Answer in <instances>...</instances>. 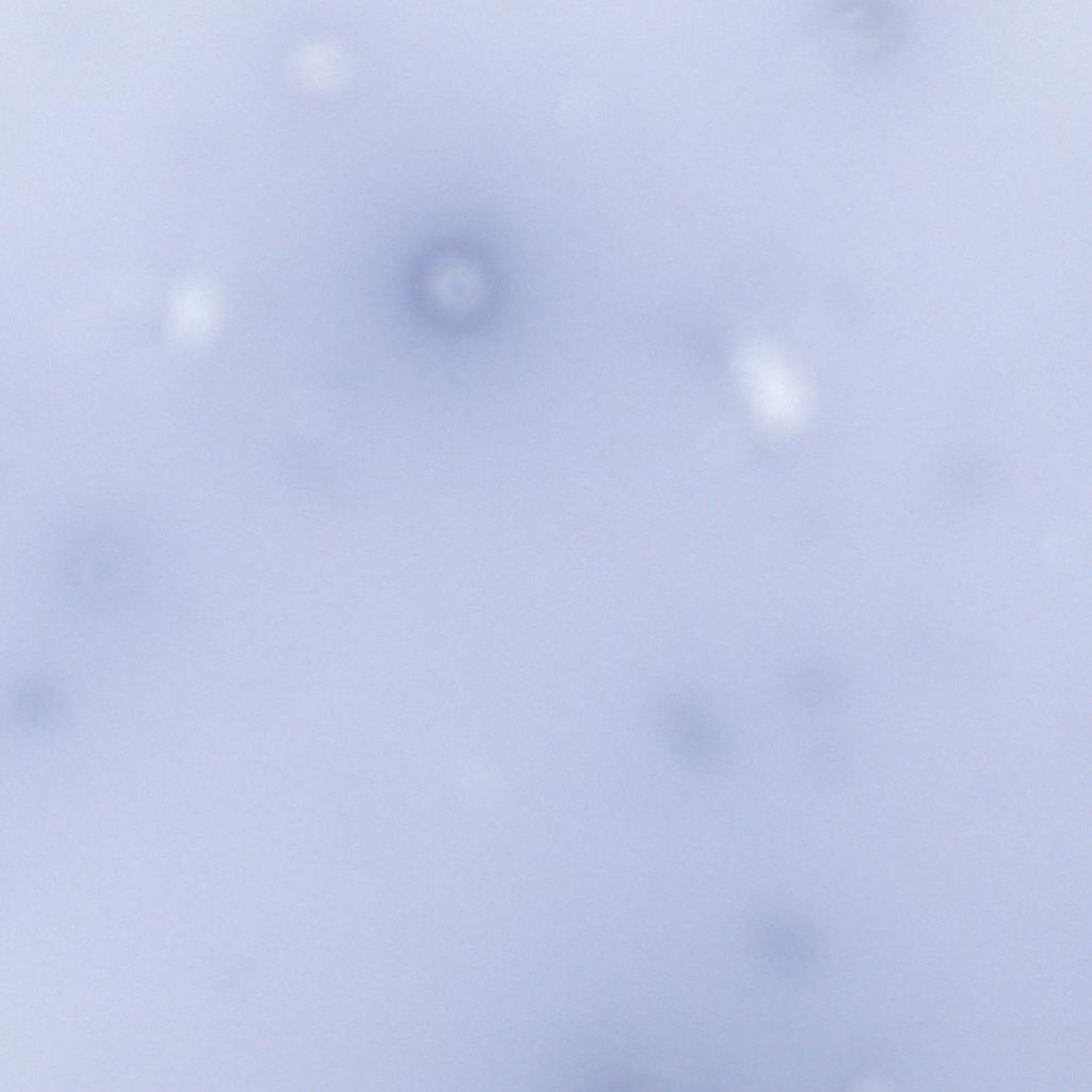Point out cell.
I'll return each mask as SVG.
<instances>
[{"label": "cell", "mask_w": 1092, "mask_h": 1092, "mask_svg": "<svg viewBox=\"0 0 1092 1092\" xmlns=\"http://www.w3.org/2000/svg\"><path fill=\"white\" fill-rule=\"evenodd\" d=\"M838 686L828 672L809 671L785 682V696L791 706L803 712H824L835 701Z\"/></svg>", "instance_id": "obj_5"}, {"label": "cell", "mask_w": 1092, "mask_h": 1092, "mask_svg": "<svg viewBox=\"0 0 1092 1092\" xmlns=\"http://www.w3.org/2000/svg\"><path fill=\"white\" fill-rule=\"evenodd\" d=\"M60 571L76 595L107 607L135 598L146 573L138 544L111 528L93 529L71 540L62 552Z\"/></svg>", "instance_id": "obj_1"}, {"label": "cell", "mask_w": 1092, "mask_h": 1092, "mask_svg": "<svg viewBox=\"0 0 1092 1092\" xmlns=\"http://www.w3.org/2000/svg\"><path fill=\"white\" fill-rule=\"evenodd\" d=\"M834 17L851 49L871 60L893 52L903 34V12L895 2H847Z\"/></svg>", "instance_id": "obj_4"}, {"label": "cell", "mask_w": 1092, "mask_h": 1092, "mask_svg": "<svg viewBox=\"0 0 1092 1092\" xmlns=\"http://www.w3.org/2000/svg\"><path fill=\"white\" fill-rule=\"evenodd\" d=\"M738 376L757 418L775 429H791L806 417L812 402L807 378L780 344L753 340L738 355Z\"/></svg>", "instance_id": "obj_3"}, {"label": "cell", "mask_w": 1092, "mask_h": 1092, "mask_svg": "<svg viewBox=\"0 0 1092 1092\" xmlns=\"http://www.w3.org/2000/svg\"><path fill=\"white\" fill-rule=\"evenodd\" d=\"M657 712L663 744L682 769L712 775L732 764L734 739L728 723L703 693L674 691L661 701Z\"/></svg>", "instance_id": "obj_2"}]
</instances>
